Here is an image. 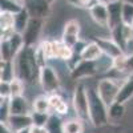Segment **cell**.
Listing matches in <instances>:
<instances>
[{"mask_svg":"<svg viewBox=\"0 0 133 133\" xmlns=\"http://www.w3.org/2000/svg\"><path fill=\"white\" fill-rule=\"evenodd\" d=\"M88 101H89V121L95 128L104 127L109 124L108 117V105L103 101V98L97 93V89L92 87L87 88Z\"/></svg>","mask_w":133,"mask_h":133,"instance_id":"obj_2","label":"cell"},{"mask_svg":"<svg viewBox=\"0 0 133 133\" xmlns=\"http://www.w3.org/2000/svg\"><path fill=\"white\" fill-rule=\"evenodd\" d=\"M24 92V80L20 77H15L11 81V97L12 96H23Z\"/></svg>","mask_w":133,"mask_h":133,"instance_id":"obj_25","label":"cell"},{"mask_svg":"<svg viewBox=\"0 0 133 133\" xmlns=\"http://www.w3.org/2000/svg\"><path fill=\"white\" fill-rule=\"evenodd\" d=\"M32 107L24 96H12L9 97V112L11 115H31Z\"/></svg>","mask_w":133,"mask_h":133,"instance_id":"obj_11","label":"cell"},{"mask_svg":"<svg viewBox=\"0 0 133 133\" xmlns=\"http://www.w3.org/2000/svg\"><path fill=\"white\" fill-rule=\"evenodd\" d=\"M29 133H52L48 127H39V125H32L29 128Z\"/></svg>","mask_w":133,"mask_h":133,"instance_id":"obj_30","label":"cell"},{"mask_svg":"<svg viewBox=\"0 0 133 133\" xmlns=\"http://www.w3.org/2000/svg\"><path fill=\"white\" fill-rule=\"evenodd\" d=\"M125 2H128V3H130V4H133V0H125Z\"/></svg>","mask_w":133,"mask_h":133,"instance_id":"obj_34","label":"cell"},{"mask_svg":"<svg viewBox=\"0 0 133 133\" xmlns=\"http://www.w3.org/2000/svg\"><path fill=\"white\" fill-rule=\"evenodd\" d=\"M80 21L76 19H71L65 23L61 33V41L69 47H75L80 41Z\"/></svg>","mask_w":133,"mask_h":133,"instance_id":"obj_6","label":"cell"},{"mask_svg":"<svg viewBox=\"0 0 133 133\" xmlns=\"http://www.w3.org/2000/svg\"><path fill=\"white\" fill-rule=\"evenodd\" d=\"M14 60H16V75L21 80L32 83L40 75V65L36 59V49L33 47L25 45Z\"/></svg>","mask_w":133,"mask_h":133,"instance_id":"obj_1","label":"cell"},{"mask_svg":"<svg viewBox=\"0 0 133 133\" xmlns=\"http://www.w3.org/2000/svg\"><path fill=\"white\" fill-rule=\"evenodd\" d=\"M43 24H44L43 19H36V17L29 19L28 25L23 32L24 44L27 47H33V44L39 40V36H40L41 29H43Z\"/></svg>","mask_w":133,"mask_h":133,"instance_id":"obj_8","label":"cell"},{"mask_svg":"<svg viewBox=\"0 0 133 133\" xmlns=\"http://www.w3.org/2000/svg\"><path fill=\"white\" fill-rule=\"evenodd\" d=\"M24 8L23 3L17 2V0H0V9L2 12H8V14H17Z\"/></svg>","mask_w":133,"mask_h":133,"instance_id":"obj_23","label":"cell"},{"mask_svg":"<svg viewBox=\"0 0 133 133\" xmlns=\"http://www.w3.org/2000/svg\"><path fill=\"white\" fill-rule=\"evenodd\" d=\"M17 133H29V128H27V129H23V130H20V132H17Z\"/></svg>","mask_w":133,"mask_h":133,"instance_id":"obj_33","label":"cell"},{"mask_svg":"<svg viewBox=\"0 0 133 133\" xmlns=\"http://www.w3.org/2000/svg\"><path fill=\"white\" fill-rule=\"evenodd\" d=\"M32 109L36 112H45V113H51V104H49V96L47 95H40L37 96L32 103Z\"/></svg>","mask_w":133,"mask_h":133,"instance_id":"obj_22","label":"cell"},{"mask_svg":"<svg viewBox=\"0 0 133 133\" xmlns=\"http://www.w3.org/2000/svg\"><path fill=\"white\" fill-rule=\"evenodd\" d=\"M98 133H121V132H120V129L117 127L107 124L104 127H100L98 128Z\"/></svg>","mask_w":133,"mask_h":133,"instance_id":"obj_29","label":"cell"},{"mask_svg":"<svg viewBox=\"0 0 133 133\" xmlns=\"http://www.w3.org/2000/svg\"><path fill=\"white\" fill-rule=\"evenodd\" d=\"M0 133H17V132L11 129L7 123H2V125H0Z\"/></svg>","mask_w":133,"mask_h":133,"instance_id":"obj_31","label":"cell"},{"mask_svg":"<svg viewBox=\"0 0 133 133\" xmlns=\"http://www.w3.org/2000/svg\"><path fill=\"white\" fill-rule=\"evenodd\" d=\"M93 40L100 45V48L103 49L104 55H107V56L112 57V59H116L118 56H121V55H124V51L120 48V45L115 41V40H109V39H104V37H93Z\"/></svg>","mask_w":133,"mask_h":133,"instance_id":"obj_12","label":"cell"},{"mask_svg":"<svg viewBox=\"0 0 133 133\" xmlns=\"http://www.w3.org/2000/svg\"><path fill=\"white\" fill-rule=\"evenodd\" d=\"M125 115V104L115 101L108 107V117L112 124H116L124 117Z\"/></svg>","mask_w":133,"mask_h":133,"instance_id":"obj_16","label":"cell"},{"mask_svg":"<svg viewBox=\"0 0 133 133\" xmlns=\"http://www.w3.org/2000/svg\"><path fill=\"white\" fill-rule=\"evenodd\" d=\"M91 17L100 27H108V4L96 3L89 8Z\"/></svg>","mask_w":133,"mask_h":133,"instance_id":"obj_14","label":"cell"},{"mask_svg":"<svg viewBox=\"0 0 133 133\" xmlns=\"http://www.w3.org/2000/svg\"><path fill=\"white\" fill-rule=\"evenodd\" d=\"M61 133H84V124L81 118H72L63 123Z\"/></svg>","mask_w":133,"mask_h":133,"instance_id":"obj_19","label":"cell"},{"mask_svg":"<svg viewBox=\"0 0 133 133\" xmlns=\"http://www.w3.org/2000/svg\"><path fill=\"white\" fill-rule=\"evenodd\" d=\"M0 95H2V97H11V81L2 80V83H0Z\"/></svg>","mask_w":133,"mask_h":133,"instance_id":"obj_28","label":"cell"},{"mask_svg":"<svg viewBox=\"0 0 133 133\" xmlns=\"http://www.w3.org/2000/svg\"><path fill=\"white\" fill-rule=\"evenodd\" d=\"M72 103L76 116L81 118L83 121L89 120V101H88V93H87V87L84 84H77L73 92Z\"/></svg>","mask_w":133,"mask_h":133,"instance_id":"obj_3","label":"cell"},{"mask_svg":"<svg viewBox=\"0 0 133 133\" xmlns=\"http://www.w3.org/2000/svg\"><path fill=\"white\" fill-rule=\"evenodd\" d=\"M96 2H97V3H104V4H108V3L110 2V0H96Z\"/></svg>","mask_w":133,"mask_h":133,"instance_id":"obj_32","label":"cell"},{"mask_svg":"<svg viewBox=\"0 0 133 133\" xmlns=\"http://www.w3.org/2000/svg\"><path fill=\"white\" fill-rule=\"evenodd\" d=\"M71 76L73 80H79L83 77H89L93 76L96 73H98V68H97V63L96 61H88V60H80L73 68L71 69Z\"/></svg>","mask_w":133,"mask_h":133,"instance_id":"obj_10","label":"cell"},{"mask_svg":"<svg viewBox=\"0 0 133 133\" xmlns=\"http://www.w3.org/2000/svg\"><path fill=\"white\" fill-rule=\"evenodd\" d=\"M17 2H20V3H24V2H25V0H17Z\"/></svg>","mask_w":133,"mask_h":133,"instance_id":"obj_35","label":"cell"},{"mask_svg":"<svg viewBox=\"0 0 133 133\" xmlns=\"http://www.w3.org/2000/svg\"><path fill=\"white\" fill-rule=\"evenodd\" d=\"M120 84L115 80L110 79V77H104V79H100L97 83V93L100 95V97L103 98V101L109 107L110 104H113L117 98L118 91H120Z\"/></svg>","mask_w":133,"mask_h":133,"instance_id":"obj_4","label":"cell"},{"mask_svg":"<svg viewBox=\"0 0 133 133\" xmlns=\"http://www.w3.org/2000/svg\"><path fill=\"white\" fill-rule=\"evenodd\" d=\"M39 81L45 93H55L60 88V79L57 73L51 65H44L40 68V75H39Z\"/></svg>","mask_w":133,"mask_h":133,"instance_id":"obj_5","label":"cell"},{"mask_svg":"<svg viewBox=\"0 0 133 133\" xmlns=\"http://www.w3.org/2000/svg\"><path fill=\"white\" fill-rule=\"evenodd\" d=\"M51 2L49 0H25L23 3L24 8L29 14L31 17L36 19H45L51 11Z\"/></svg>","mask_w":133,"mask_h":133,"instance_id":"obj_7","label":"cell"},{"mask_svg":"<svg viewBox=\"0 0 133 133\" xmlns=\"http://www.w3.org/2000/svg\"><path fill=\"white\" fill-rule=\"evenodd\" d=\"M7 124L15 132H20L23 129L31 128L33 125V121L31 115H11L7 120Z\"/></svg>","mask_w":133,"mask_h":133,"instance_id":"obj_13","label":"cell"},{"mask_svg":"<svg viewBox=\"0 0 133 133\" xmlns=\"http://www.w3.org/2000/svg\"><path fill=\"white\" fill-rule=\"evenodd\" d=\"M132 97H133V79H128L123 85L120 87V91H118L116 101L125 104Z\"/></svg>","mask_w":133,"mask_h":133,"instance_id":"obj_18","label":"cell"},{"mask_svg":"<svg viewBox=\"0 0 133 133\" xmlns=\"http://www.w3.org/2000/svg\"><path fill=\"white\" fill-rule=\"evenodd\" d=\"M2 60H14V55L12 51H11V45H9V41L8 39H2Z\"/></svg>","mask_w":133,"mask_h":133,"instance_id":"obj_27","label":"cell"},{"mask_svg":"<svg viewBox=\"0 0 133 133\" xmlns=\"http://www.w3.org/2000/svg\"><path fill=\"white\" fill-rule=\"evenodd\" d=\"M16 77V66L14 60H2V80L12 81Z\"/></svg>","mask_w":133,"mask_h":133,"instance_id":"obj_21","label":"cell"},{"mask_svg":"<svg viewBox=\"0 0 133 133\" xmlns=\"http://www.w3.org/2000/svg\"><path fill=\"white\" fill-rule=\"evenodd\" d=\"M29 19H31V16H29V14L27 12V9H25V8H23V9L20 11V12L15 14V24H14V27H15V32L23 33L24 29H25L27 25H28Z\"/></svg>","mask_w":133,"mask_h":133,"instance_id":"obj_20","label":"cell"},{"mask_svg":"<svg viewBox=\"0 0 133 133\" xmlns=\"http://www.w3.org/2000/svg\"><path fill=\"white\" fill-rule=\"evenodd\" d=\"M49 104H51V110H55L56 113L59 115L68 113V105L61 98V96L57 95L56 92L49 95Z\"/></svg>","mask_w":133,"mask_h":133,"instance_id":"obj_17","label":"cell"},{"mask_svg":"<svg viewBox=\"0 0 133 133\" xmlns=\"http://www.w3.org/2000/svg\"><path fill=\"white\" fill-rule=\"evenodd\" d=\"M123 23L124 24H133V4L124 0L123 5Z\"/></svg>","mask_w":133,"mask_h":133,"instance_id":"obj_26","label":"cell"},{"mask_svg":"<svg viewBox=\"0 0 133 133\" xmlns=\"http://www.w3.org/2000/svg\"><path fill=\"white\" fill-rule=\"evenodd\" d=\"M32 121L33 125H39V127H47L51 113H45V112H36V110H32Z\"/></svg>","mask_w":133,"mask_h":133,"instance_id":"obj_24","label":"cell"},{"mask_svg":"<svg viewBox=\"0 0 133 133\" xmlns=\"http://www.w3.org/2000/svg\"><path fill=\"white\" fill-rule=\"evenodd\" d=\"M103 55H104L103 49L100 48V45H98L95 40H92V41H89L88 44H85V47L83 48L80 56H81L83 60L96 61V60H98L100 57H101Z\"/></svg>","mask_w":133,"mask_h":133,"instance_id":"obj_15","label":"cell"},{"mask_svg":"<svg viewBox=\"0 0 133 133\" xmlns=\"http://www.w3.org/2000/svg\"><path fill=\"white\" fill-rule=\"evenodd\" d=\"M124 0H110L108 3V28L112 31L123 23Z\"/></svg>","mask_w":133,"mask_h":133,"instance_id":"obj_9","label":"cell"},{"mask_svg":"<svg viewBox=\"0 0 133 133\" xmlns=\"http://www.w3.org/2000/svg\"><path fill=\"white\" fill-rule=\"evenodd\" d=\"M49 2H51V3H53V2H55V0H49Z\"/></svg>","mask_w":133,"mask_h":133,"instance_id":"obj_36","label":"cell"}]
</instances>
